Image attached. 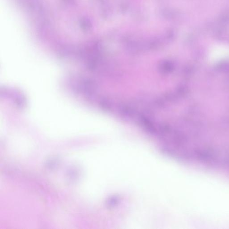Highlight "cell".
Here are the masks:
<instances>
[{
	"instance_id": "obj_1",
	"label": "cell",
	"mask_w": 229,
	"mask_h": 229,
	"mask_svg": "<svg viewBox=\"0 0 229 229\" xmlns=\"http://www.w3.org/2000/svg\"><path fill=\"white\" fill-rule=\"evenodd\" d=\"M80 25L81 28L84 31L89 30L90 28V21L87 18H82L80 21Z\"/></svg>"
},
{
	"instance_id": "obj_2",
	"label": "cell",
	"mask_w": 229,
	"mask_h": 229,
	"mask_svg": "<svg viewBox=\"0 0 229 229\" xmlns=\"http://www.w3.org/2000/svg\"><path fill=\"white\" fill-rule=\"evenodd\" d=\"M64 2L68 4H73L75 2V0H63Z\"/></svg>"
}]
</instances>
